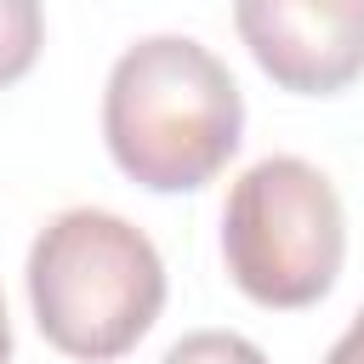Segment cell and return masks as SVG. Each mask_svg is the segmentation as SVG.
<instances>
[{"mask_svg":"<svg viewBox=\"0 0 364 364\" xmlns=\"http://www.w3.org/2000/svg\"><path fill=\"white\" fill-rule=\"evenodd\" d=\"M0 364H11V318H6V290H0Z\"/></svg>","mask_w":364,"mask_h":364,"instance_id":"cell-8","label":"cell"},{"mask_svg":"<svg viewBox=\"0 0 364 364\" xmlns=\"http://www.w3.org/2000/svg\"><path fill=\"white\" fill-rule=\"evenodd\" d=\"M256 68L296 97H336L364 74V0H233Z\"/></svg>","mask_w":364,"mask_h":364,"instance_id":"cell-4","label":"cell"},{"mask_svg":"<svg viewBox=\"0 0 364 364\" xmlns=\"http://www.w3.org/2000/svg\"><path fill=\"white\" fill-rule=\"evenodd\" d=\"M28 307L40 336L80 364L125 358L165 307L154 239L102 205L57 210L28 245Z\"/></svg>","mask_w":364,"mask_h":364,"instance_id":"cell-2","label":"cell"},{"mask_svg":"<svg viewBox=\"0 0 364 364\" xmlns=\"http://www.w3.org/2000/svg\"><path fill=\"white\" fill-rule=\"evenodd\" d=\"M102 142L136 188L193 193L245 142L239 80L193 34H148L108 68Z\"/></svg>","mask_w":364,"mask_h":364,"instance_id":"cell-1","label":"cell"},{"mask_svg":"<svg viewBox=\"0 0 364 364\" xmlns=\"http://www.w3.org/2000/svg\"><path fill=\"white\" fill-rule=\"evenodd\" d=\"M324 364H364V307L353 313V324L341 330V341L324 353Z\"/></svg>","mask_w":364,"mask_h":364,"instance_id":"cell-7","label":"cell"},{"mask_svg":"<svg viewBox=\"0 0 364 364\" xmlns=\"http://www.w3.org/2000/svg\"><path fill=\"white\" fill-rule=\"evenodd\" d=\"M228 279L273 313L313 307L347 262V210L336 182L301 154H267L228 188L222 205Z\"/></svg>","mask_w":364,"mask_h":364,"instance_id":"cell-3","label":"cell"},{"mask_svg":"<svg viewBox=\"0 0 364 364\" xmlns=\"http://www.w3.org/2000/svg\"><path fill=\"white\" fill-rule=\"evenodd\" d=\"M40 46H46L40 0H0V91L40 63Z\"/></svg>","mask_w":364,"mask_h":364,"instance_id":"cell-5","label":"cell"},{"mask_svg":"<svg viewBox=\"0 0 364 364\" xmlns=\"http://www.w3.org/2000/svg\"><path fill=\"white\" fill-rule=\"evenodd\" d=\"M159 364H267V353L233 330H193V336L171 341Z\"/></svg>","mask_w":364,"mask_h":364,"instance_id":"cell-6","label":"cell"}]
</instances>
